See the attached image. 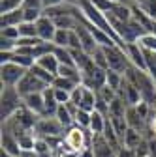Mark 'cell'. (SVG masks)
Masks as SVG:
<instances>
[{
    "mask_svg": "<svg viewBox=\"0 0 156 157\" xmlns=\"http://www.w3.org/2000/svg\"><path fill=\"white\" fill-rule=\"evenodd\" d=\"M124 77L139 90L141 101L147 103L149 107L156 109V81H154V78L147 71L138 69V67H133V66L128 67V71L124 73Z\"/></svg>",
    "mask_w": 156,
    "mask_h": 157,
    "instance_id": "1",
    "label": "cell"
},
{
    "mask_svg": "<svg viewBox=\"0 0 156 157\" xmlns=\"http://www.w3.org/2000/svg\"><path fill=\"white\" fill-rule=\"evenodd\" d=\"M23 107V97L17 92L15 86H2V95H0V116L2 122L10 118Z\"/></svg>",
    "mask_w": 156,
    "mask_h": 157,
    "instance_id": "2",
    "label": "cell"
},
{
    "mask_svg": "<svg viewBox=\"0 0 156 157\" xmlns=\"http://www.w3.org/2000/svg\"><path fill=\"white\" fill-rule=\"evenodd\" d=\"M92 139H94V135L90 133V129H83V127H77V125H72L64 133V142L72 153L81 151L83 148H90Z\"/></svg>",
    "mask_w": 156,
    "mask_h": 157,
    "instance_id": "3",
    "label": "cell"
},
{
    "mask_svg": "<svg viewBox=\"0 0 156 157\" xmlns=\"http://www.w3.org/2000/svg\"><path fill=\"white\" fill-rule=\"evenodd\" d=\"M34 133L38 139H58V136H64L66 129L60 125V122L56 120L55 116H40L36 122V127H34Z\"/></svg>",
    "mask_w": 156,
    "mask_h": 157,
    "instance_id": "4",
    "label": "cell"
},
{
    "mask_svg": "<svg viewBox=\"0 0 156 157\" xmlns=\"http://www.w3.org/2000/svg\"><path fill=\"white\" fill-rule=\"evenodd\" d=\"M102 49H104V52L107 56V66H109V69L124 75L128 71V67L132 66L130 64V58L126 54V49H122L119 45H109V47H102Z\"/></svg>",
    "mask_w": 156,
    "mask_h": 157,
    "instance_id": "5",
    "label": "cell"
},
{
    "mask_svg": "<svg viewBox=\"0 0 156 157\" xmlns=\"http://www.w3.org/2000/svg\"><path fill=\"white\" fill-rule=\"evenodd\" d=\"M28 69L17 66L13 62H8V64H2L0 67V81H2V86H15L21 82V78L27 75Z\"/></svg>",
    "mask_w": 156,
    "mask_h": 157,
    "instance_id": "6",
    "label": "cell"
},
{
    "mask_svg": "<svg viewBox=\"0 0 156 157\" xmlns=\"http://www.w3.org/2000/svg\"><path fill=\"white\" fill-rule=\"evenodd\" d=\"M47 88H49V84H45L43 81H40V78H38L34 73H30V71H27V75L21 78V82L17 84V92L21 94V97L28 95V94H42Z\"/></svg>",
    "mask_w": 156,
    "mask_h": 157,
    "instance_id": "7",
    "label": "cell"
},
{
    "mask_svg": "<svg viewBox=\"0 0 156 157\" xmlns=\"http://www.w3.org/2000/svg\"><path fill=\"white\" fill-rule=\"evenodd\" d=\"M73 30H75L77 36H79V39H81V47H83L85 52L92 54L96 49H98V43H96V39H94L92 32L88 30V26L83 23V19H81V11H79V15H77V25H75Z\"/></svg>",
    "mask_w": 156,
    "mask_h": 157,
    "instance_id": "8",
    "label": "cell"
},
{
    "mask_svg": "<svg viewBox=\"0 0 156 157\" xmlns=\"http://www.w3.org/2000/svg\"><path fill=\"white\" fill-rule=\"evenodd\" d=\"M117 95H119L128 107H135L138 103H141V94H139V90L135 88L126 77H124V81H122L119 92H117Z\"/></svg>",
    "mask_w": 156,
    "mask_h": 157,
    "instance_id": "9",
    "label": "cell"
},
{
    "mask_svg": "<svg viewBox=\"0 0 156 157\" xmlns=\"http://www.w3.org/2000/svg\"><path fill=\"white\" fill-rule=\"evenodd\" d=\"M36 28H38V37H40L42 41L53 43V37H55V34H56V30H58L53 19H49L47 15H42L40 21L36 23Z\"/></svg>",
    "mask_w": 156,
    "mask_h": 157,
    "instance_id": "10",
    "label": "cell"
},
{
    "mask_svg": "<svg viewBox=\"0 0 156 157\" xmlns=\"http://www.w3.org/2000/svg\"><path fill=\"white\" fill-rule=\"evenodd\" d=\"M92 151H94V157H111L117 153V150L105 140V136L104 135H94V139H92Z\"/></svg>",
    "mask_w": 156,
    "mask_h": 157,
    "instance_id": "11",
    "label": "cell"
},
{
    "mask_svg": "<svg viewBox=\"0 0 156 157\" xmlns=\"http://www.w3.org/2000/svg\"><path fill=\"white\" fill-rule=\"evenodd\" d=\"M126 124H128V127H132V129H135V131H139V133H147V120L139 114V110L135 109V107H128V110H126Z\"/></svg>",
    "mask_w": 156,
    "mask_h": 157,
    "instance_id": "12",
    "label": "cell"
},
{
    "mask_svg": "<svg viewBox=\"0 0 156 157\" xmlns=\"http://www.w3.org/2000/svg\"><path fill=\"white\" fill-rule=\"evenodd\" d=\"M23 107L36 116H43V92L23 95Z\"/></svg>",
    "mask_w": 156,
    "mask_h": 157,
    "instance_id": "13",
    "label": "cell"
},
{
    "mask_svg": "<svg viewBox=\"0 0 156 157\" xmlns=\"http://www.w3.org/2000/svg\"><path fill=\"white\" fill-rule=\"evenodd\" d=\"M126 54H128L130 64H132L133 67L147 71V66H145V54H143V49H141L139 43H130V45H126Z\"/></svg>",
    "mask_w": 156,
    "mask_h": 157,
    "instance_id": "14",
    "label": "cell"
},
{
    "mask_svg": "<svg viewBox=\"0 0 156 157\" xmlns=\"http://www.w3.org/2000/svg\"><path fill=\"white\" fill-rule=\"evenodd\" d=\"M0 142H2V151L10 153L11 157H19L21 155V148H19V142L13 135L2 131V136H0Z\"/></svg>",
    "mask_w": 156,
    "mask_h": 157,
    "instance_id": "15",
    "label": "cell"
},
{
    "mask_svg": "<svg viewBox=\"0 0 156 157\" xmlns=\"http://www.w3.org/2000/svg\"><path fill=\"white\" fill-rule=\"evenodd\" d=\"M58 105L56 103V97H55V90H53V86H49L45 92H43V116H55L56 114V110H58Z\"/></svg>",
    "mask_w": 156,
    "mask_h": 157,
    "instance_id": "16",
    "label": "cell"
},
{
    "mask_svg": "<svg viewBox=\"0 0 156 157\" xmlns=\"http://www.w3.org/2000/svg\"><path fill=\"white\" fill-rule=\"evenodd\" d=\"M145 140V135L135 131L132 127H128V131L124 133V139H122V148H128V150H135L141 142Z\"/></svg>",
    "mask_w": 156,
    "mask_h": 157,
    "instance_id": "17",
    "label": "cell"
},
{
    "mask_svg": "<svg viewBox=\"0 0 156 157\" xmlns=\"http://www.w3.org/2000/svg\"><path fill=\"white\" fill-rule=\"evenodd\" d=\"M25 23V13H23V8L17 10V11H11V13H4L0 17V26L2 28H8V26H19Z\"/></svg>",
    "mask_w": 156,
    "mask_h": 157,
    "instance_id": "18",
    "label": "cell"
},
{
    "mask_svg": "<svg viewBox=\"0 0 156 157\" xmlns=\"http://www.w3.org/2000/svg\"><path fill=\"white\" fill-rule=\"evenodd\" d=\"M107 118L105 114L98 112V110H94L92 112V118H90V133L92 135H104V129H105V124H107Z\"/></svg>",
    "mask_w": 156,
    "mask_h": 157,
    "instance_id": "19",
    "label": "cell"
},
{
    "mask_svg": "<svg viewBox=\"0 0 156 157\" xmlns=\"http://www.w3.org/2000/svg\"><path fill=\"white\" fill-rule=\"evenodd\" d=\"M55 118H56L58 122H60V125H62L64 129H70L72 125H75V118H73L72 110H70L66 105H60V107H58V110H56Z\"/></svg>",
    "mask_w": 156,
    "mask_h": 157,
    "instance_id": "20",
    "label": "cell"
},
{
    "mask_svg": "<svg viewBox=\"0 0 156 157\" xmlns=\"http://www.w3.org/2000/svg\"><path fill=\"white\" fill-rule=\"evenodd\" d=\"M36 64L40 66V67H43L45 71H49L51 75H58V67H60V62L56 60V56L55 54H47V56H43V58H40V60H36Z\"/></svg>",
    "mask_w": 156,
    "mask_h": 157,
    "instance_id": "21",
    "label": "cell"
},
{
    "mask_svg": "<svg viewBox=\"0 0 156 157\" xmlns=\"http://www.w3.org/2000/svg\"><path fill=\"white\" fill-rule=\"evenodd\" d=\"M126 110H128V105L121 99L119 95L109 103V116L111 118H124L126 116Z\"/></svg>",
    "mask_w": 156,
    "mask_h": 157,
    "instance_id": "22",
    "label": "cell"
},
{
    "mask_svg": "<svg viewBox=\"0 0 156 157\" xmlns=\"http://www.w3.org/2000/svg\"><path fill=\"white\" fill-rule=\"evenodd\" d=\"M133 6L139 8L152 21H156V0H133Z\"/></svg>",
    "mask_w": 156,
    "mask_h": 157,
    "instance_id": "23",
    "label": "cell"
},
{
    "mask_svg": "<svg viewBox=\"0 0 156 157\" xmlns=\"http://www.w3.org/2000/svg\"><path fill=\"white\" fill-rule=\"evenodd\" d=\"M56 60L60 62V66H75L73 62V56H72V51L70 49H64V47H55V52Z\"/></svg>",
    "mask_w": 156,
    "mask_h": 157,
    "instance_id": "24",
    "label": "cell"
},
{
    "mask_svg": "<svg viewBox=\"0 0 156 157\" xmlns=\"http://www.w3.org/2000/svg\"><path fill=\"white\" fill-rule=\"evenodd\" d=\"M55 52V43H49V41H42L38 43L32 51V56L36 58V60H40V58L47 56V54H53Z\"/></svg>",
    "mask_w": 156,
    "mask_h": 157,
    "instance_id": "25",
    "label": "cell"
},
{
    "mask_svg": "<svg viewBox=\"0 0 156 157\" xmlns=\"http://www.w3.org/2000/svg\"><path fill=\"white\" fill-rule=\"evenodd\" d=\"M28 71H30V73H34V75H36L38 78H40V81H43V82H45V84H49V86H53L55 78H56L55 75H51L49 71H45L43 67H40L38 64H34V66H32V67H30Z\"/></svg>",
    "mask_w": 156,
    "mask_h": 157,
    "instance_id": "26",
    "label": "cell"
},
{
    "mask_svg": "<svg viewBox=\"0 0 156 157\" xmlns=\"http://www.w3.org/2000/svg\"><path fill=\"white\" fill-rule=\"evenodd\" d=\"M77 86H79V82L72 81V78H64V77H56L55 82H53V88H56V90H66V92H70V94H72Z\"/></svg>",
    "mask_w": 156,
    "mask_h": 157,
    "instance_id": "27",
    "label": "cell"
},
{
    "mask_svg": "<svg viewBox=\"0 0 156 157\" xmlns=\"http://www.w3.org/2000/svg\"><path fill=\"white\" fill-rule=\"evenodd\" d=\"M143 49V47H141ZM143 54H145V66H147V73L156 81V52L152 51H145L143 49Z\"/></svg>",
    "mask_w": 156,
    "mask_h": 157,
    "instance_id": "28",
    "label": "cell"
},
{
    "mask_svg": "<svg viewBox=\"0 0 156 157\" xmlns=\"http://www.w3.org/2000/svg\"><path fill=\"white\" fill-rule=\"evenodd\" d=\"M70 32L72 30H60V28H58L56 34H55V37H53L55 47H64V49H68V45H70Z\"/></svg>",
    "mask_w": 156,
    "mask_h": 157,
    "instance_id": "29",
    "label": "cell"
},
{
    "mask_svg": "<svg viewBox=\"0 0 156 157\" xmlns=\"http://www.w3.org/2000/svg\"><path fill=\"white\" fill-rule=\"evenodd\" d=\"M23 8V0H0V13H11Z\"/></svg>",
    "mask_w": 156,
    "mask_h": 157,
    "instance_id": "30",
    "label": "cell"
},
{
    "mask_svg": "<svg viewBox=\"0 0 156 157\" xmlns=\"http://www.w3.org/2000/svg\"><path fill=\"white\" fill-rule=\"evenodd\" d=\"M122 81H124V75L107 69V86H109V88H113L115 92H119V88H121Z\"/></svg>",
    "mask_w": 156,
    "mask_h": 157,
    "instance_id": "31",
    "label": "cell"
},
{
    "mask_svg": "<svg viewBox=\"0 0 156 157\" xmlns=\"http://www.w3.org/2000/svg\"><path fill=\"white\" fill-rule=\"evenodd\" d=\"M109 120L117 131V135H119V139H121V144H122V139H124V133L128 131V124H126V118H111L109 116Z\"/></svg>",
    "mask_w": 156,
    "mask_h": 157,
    "instance_id": "32",
    "label": "cell"
},
{
    "mask_svg": "<svg viewBox=\"0 0 156 157\" xmlns=\"http://www.w3.org/2000/svg\"><path fill=\"white\" fill-rule=\"evenodd\" d=\"M17 28H19V37H38L36 23H23Z\"/></svg>",
    "mask_w": 156,
    "mask_h": 157,
    "instance_id": "33",
    "label": "cell"
},
{
    "mask_svg": "<svg viewBox=\"0 0 156 157\" xmlns=\"http://www.w3.org/2000/svg\"><path fill=\"white\" fill-rule=\"evenodd\" d=\"M90 118H92V112H87V110H77L75 114V125L77 127H83V129H88L90 127Z\"/></svg>",
    "mask_w": 156,
    "mask_h": 157,
    "instance_id": "34",
    "label": "cell"
},
{
    "mask_svg": "<svg viewBox=\"0 0 156 157\" xmlns=\"http://www.w3.org/2000/svg\"><path fill=\"white\" fill-rule=\"evenodd\" d=\"M92 60H94V64L98 66V67H102V69H109V66H107V56H105V52H104V49L102 47H98L92 54Z\"/></svg>",
    "mask_w": 156,
    "mask_h": 157,
    "instance_id": "35",
    "label": "cell"
},
{
    "mask_svg": "<svg viewBox=\"0 0 156 157\" xmlns=\"http://www.w3.org/2000/svg\"><path fill=\"white\" fill-rule=\"evenodd\" d=\"M138 43H139L145 51H152V52H156V36H154V34H145Z\"/></svg>",
    "mask_w": 156,
    "mask_h": 157,
    "instance_id": "36",
    "label": "cell"
},
{
    "mask_svg": "<svg viewBox=\"0 0 156 157\" xmlns=\"http://www.w3.org/2000/svg\"><path fill=\"white\" fill-rule=\"evenodd\" d=\"M96 94H98V97H100V99H104V101H105L107 105H109V103H111V101L115 99V97H117V92H115L113 88H109L107 84H105V86H104V88H102L100 92H96Z\"/></svg>",
    "mask_w": 156,
    "mask_h": 157,
    "instance_id": "37",
    "label": "cell"
},
{
    "mask_svg": "<svg viewBox=\"0 0 156 157\" xmlns=\"http://www.w3.org/2000/svg\"><path fill=\"white\" fill-rule=\"evenodd\" d=\"M0 37H4V39H13V41H17V39H19V28H17V26L2 28V30H0Z\"/></svg>",
    "mask_w": 156,
    "mask_h": 157,
    "instance_id": "38",
    "label": "cell"
},
{
    "mask_svg": "<svg viewBox=\"0 0 156 157\" xmlns=\"http://www.w3.org/2000/svg\"><path fill=\"white\" fill-rule=\"evenodd\" d=\"M53 90H55V97H56V103L58 105L70 103V99H72V94L70 92H66V90H56V88H53Z\"/></svg>",
    "mask_w": 156,
    "mask_h": 157,
    "instance_id": "39",
    "label": "cell"
},
{
    "mask_svg": "<svg viewBox=\"0 0 156 157\" xmlns=\"http://www.w3.org/2000/svg\"><path fill=\"white\" fill-rule=\"evenodd\" d=\"M23 10H43V0H23Z\"/></svg>",
    "mask_w": 156,
    "mask_h": 157,
    "instance_id": "40",
    "label": "cell"
},
{
    "mask_svg": "<svg viewBox=\"0 0 156 157\" xmlns=\"http://www.w3.org/2000/svg\"><path fill=\"white\" fill-rule=\"evenodd\" d=\"M133 151H135V155H138V157H149V142H147V139L138 148H135Z\"/></svg>",
    "mask_w": 156,
    "mask_h": 157,
    "instance_id": "41",
    "label": "cell"
},
{
    "mask_svg": "<svg viewBox=\"0 0 156 157\" xmlns=\"http://www.w3.org/2000/svg\"><path fill=\"white\" fill-rule=\"evenodd\" d=\"M147 142H149V157H156V136L147 139Z\"/></svg>",
    "mask_w": 156,
    "mask_h": 157,
    "instance_id": "42",
    "label": "cell"
},
{
    "mask_svg": "<svg viewBox=\"0 0 156 157\" xmlns=\"http://www.w3.org/2000/svg\"><path fill=\"white\" fill-rule=\"evenodd\" d=\"M117 157H138L133 150H128V148H121L117 151Z\"/></svg>",
    "mask_w": 156,
    "mask_h": 157,
    "instance_id": "43",
    "label": "cell"
},
{
    "mask_svg": "<svg viewBox=\"0 0 156 157\" xmlns=\"http://www.w3.org/2000/svg\"><path fill=\"white\" fill-rule=\"evenodd\" d=\"M62 2H72V0H43V10L45 8H53V6H58ZM77 4V2H75Z\"/></svg>",
    "mask_w": 156,
    "mask_h": 157,
    "instance_id": "44",
    "label": "cell"
},
{
    "mask_svg": "<svg viewBox=\"0 0 156 157\" xmlns=\"http://www.w3.org/2000/svg\"><path fill=\"white\" fill-rule=\"evenodd\" d=\"M75 155L77 157H94V151H92V148H83L81 151H77Z\"/></svg>",
    "mask_w": 156,
    "mask_h": 157,
    "instance_id": "45",
    "label": "cell"
},
{
    "mask_svg": "<svg viewBox=\"0 0 156 157\" xmlns=\"http://www.w3.org/2000/svg\"><path fill=\"white\" fill-rule=\"evenodd\" d=\"M111 2H115V4H128V6H132V4H133V0H111Z\"/></svg>",
    "mask_w": 156,
    "mask_h": 157,
    "instance_id": "46",
    "label": "cell"
},
{
    "mask_svg": "<svg viewBox=\"0 0 156 157\" xmlns=\"http://www.w3.org/2000/svg\"><path fill=\"white\" fill-rule=\"evenodd\" d=\"M55 157H77L75 153H70V151H64V153H58V155H55Z\"/></svg>",
    "mask_w": 156,
    "mask_h": 157,
    "instance_id": "47",
    "label": "cell"
},
{
    "mask_svg": "<svg viewBox=\"0 0 156 157\" xmlns=\"http://www.w3.org/2000/svg\"><path fill=\"white\" fill-rule=\"evenodd\" d=\"M150 34H154V36H156V21H154V26H152V32H150Z\"/></svg>",
    "mask_w": 156,
    "mask_h": 157,
    "instance_id": "48",
    "label": "cell"
},
{
    "mask_svg": "<svg viewBox=\"0 0 156 157\" xmlns=\"http://www.w3.org/2000/svg\"><path fill=\"white\" fill-rule=\"evenodd\" d=\"M72 2H77V4H79V0H72Z\"/></svg>",
    "mask_w": 156,
    "mask_h": 157,
    "instance_id": "49",
    "label": "cell"
},
{
    "mask_svg": "<svg viewBox=\"0 0 156 157\" xmlns=\"http://www.w3.org/2000/svg\"><path fill=\"white\" fill-rule=\"evenodd\" d=\"M111 157H117V153H115V155H111Z\"/></svg>",
    "mask_w": 156,
    "mask_h": 157,
    "instance_id": "50",
    "label": "cell"
}]
</instances>
